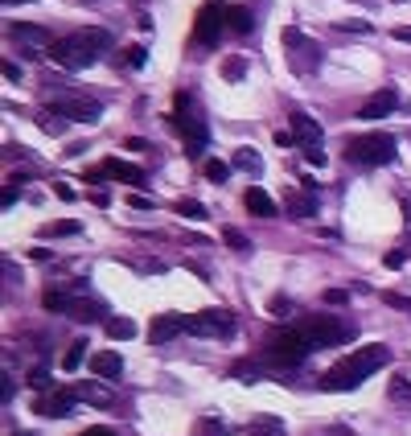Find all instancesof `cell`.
Wrapping results in <instances>:
<instances>
[{
    "mask_svg": "<svg viewBox=\"0 0 411 436\" xmlns=\"http://www.w3.org/2000/svg\"><path fill=\"white\" fill-rule=\"evenodd\" d=\"M403 264H407V251H403V247H395V251L383 255V267H403Z\"/></svg>",
    "mask_w": 411,
    "mask_h": 436,
    "instance_id": "obj_35",
    "label": "cell"
},
{
    "mask_svg": "<svg viewBox=\"0 0 411 436\" xmlns=\"http://www.w3.org/2000/svg\"><path fill=\"white\" fill-rule=\"evenodd\" d=\"M284 46L292 49V54H288V66L296 74L321 71V46H317V42H309L300 29H284Z\"/></svg>",
    "mask_w": 411,
    "mask_h": 436,
    "instance_id": "obj_8",
    "label": "cell"
},
{
    "mask_svg": "<svg viewBox=\"0 0 411 436\" xmlns=\"http://www.w3.org/2000/svg\"><path fill=\"white\" fill-rule=\"evenodd\" d=\"M231 29H235V33H251V29H255L251 13H247V8H231Z\"/></svg>",
    "mask_w": 411,
    "mask_h": 436,
    "instance_id": "obj_31",
    "label": "cell"
},
{
    "mask_svg": "<svg viewBox=\"0 0 411 436\" xmlns=\"http://www.w3.org/2000/svg\"><path fill=\"white\" fill-rule=\"evenodd\" d=\"M74 404H78V395H74V391H42V395L33 399V412L49 416V420H62V416L74 412Z\"/></svg>",
    "mask_w": 411,
    "mask_h": 436,
    "instance_id": "obj_10",
    "label": "cell"
},
{
    "mask_svg": "<svg viewBox=\"0 0 411 436\" xmlns=\"http://www.w3.org/2000/svg\"><path fill=\"white\" fill-rule=\"evenodd\" d=\"M177 334H185V317L165 313V317H157V321H152V329H148V341H152V346H165V341H173Z\"/></svg>",
    "mask_w": 411,
    "mask_h": 436,
    "instance_id": "obj_15",
    "label": "cell"
},
{
    "mask_svg": "<svg viewBox=\"0 0 411 436\" xmlns=\"http://www.w3.org/2000/svg\"><path fill=\"white\" fill-rule=\"evenodd\" d=\"M222 239L231 243V247H239V251H251V239H247L243 231H235V226H226V231H222Z\"/></svg>",
    "mask_w": 411,
    "mask_h": 436,
    "instance_id": "obj_33",
    "label": "cell"
},
{
    "mask_svg": "<svg viewBox=\"0 0 411 436\" xmlns=\"http://www.w3.org/2000/svg\"><path fill=\"white\" fill-rule=\"evenodd\" d=\"M103 313H107V305H103L99 296H91V292H82V296L70 292V301H66V317H74V321H99Z\"/></svg>",
    "mask_w": 411,
    "mask_h": 436,
    "instance_id": "obj_14",
    "label": "cell"
},
{
    "mask_svg": "<svg viewBox=\"0 0 411 436\" xmlns=\"http://www.w3.org/2000/svg\"><path fill=\"white\" fill-rule=\"evenodd\" d=\"M136 267H140V272H165L161 260H136Z\"/></svg>",
    "mask_w": 411,
    "mask_h": 436,
    "instance_id": "obj_43",
    "label": "cell"
},
{
    "mask_svg": "<svg viewBox=\"0 0 411 436\" xmlns=\"http://www.w3.org/2000/svg\"><path fill=\"white\" fill-rule=\"evenodd\" d=\"M222 78H226V83H239L243 74H247V62H243V58H226V62H222Z\"/></svg>",
    "mask_w": 411,
    "mask_h": 436,
    "instance_id": "obj_29",
    "label": "cell"
},
{
    "mask_svg": "<svg viewBox=\"0 0 411 436\" xmlns=\"http://www.w3.org/2000/svg\"><path fill=\"white\" fill-rule=\"evenodd\" d=\"M391 399H411V383H407V379H395V383H391Z\"/></svg>",
    "mask_w": 411,
    "mask_h": 436,
    "instance_id": "obj_37",
    "label": "cell"
},
{
    "mask_svg": "<svg viewBox=\"0 0 411 436\" xmlns=\"http://www.w3.org/2000/svg\"><path fill=\"white\" fill-rule=\"evenodd\" d=\"M46 111L62 116L66 123H99L103 120V103L82 91H66V95H46Z\"/></svg>",
    "mask_w": 411,
    "mask_h": 436,
    "instance_id": "obj_6",
    "label": "cell"
},
{
    "mask_svg": "<svg viewBox=\"0 0 411 436\" xmlns=\"http://www.w3.org/2000/svg\"><path fill=\"white\" fill-rule=\"evenodd\" d=\"M391 363V350L383 341H370L362 350H350L338 366H329L321 375V391H354L362 379H370L374 370H383Z\"/></svg>",
    "mask_w": 411,
    "mask_h": 436,
    "instance_id": "obj_1",
    "label": "cell"
},
{
    "mask_svg": "<svg viewBox=\"0 0 411 436\" xmlns=\"http://www.w3.org/2000/svg\"><path fill=\"white\" fill-rule=\"evenodd\" d=\"M91 370H95L99 379H120L123 358L116 354V350H99V354H91Z\"/></svg>",
    "mask_w": 411,
    "mask_h": 436,
    "instance_id": "obj_17",
    "label": "cell"
},
{
    "mask_svg": "<svg viewBox=\"0 0 411 436\" xmlns=\"http://www.w3.org/2000/svg\"><path fill=\"white\" fill-rule=\"evenodd\" d=\"M345 301H350V292H345V289H329V292H325V305H345Z\"/></svg>",
    "mask_w": 411,
    "mask_h": 436,
    "instance_id": "obj_38",
    "label": "cell"
},
{
    "mask_svg": "<svg viewBox=\"0 0 411 436\" xmlns=\"http://www.w3.org/2000/svg\"><path fill=\"white\" fill-rule=\"evenodd\" d=\"M185 334H197V338H231L235 334V313L231 309L194 313V317H185Z\"/></svg>",
    "mask_w": 411,
    "mask_h": 436,
    "instance_id": "obj_9",
    "label": "cell"
},
{
    "mask_svg": "<svg viewBox=\"0 0 411 436\" xmlns=\"http://www.w3.org/2000/svg\"><path fill=\"white\" fill-rule=\"evenodd\" d=\"M111 46V33L107 29H74L66 37H58L54 46H49V58L58 62V66H66V71H87V66H95L99 54Z\"/></svg>",
    "mask_w": 411,
    "mask_h": 436,
    "instance_id": "obj_2",
    "label": "cell"
},
{
    "mask_svg": "<svg viewBox=\"0 0 411 436\" xmlns=\"http://www.w3.org/2000/svg\"><path fill=\"white\" fill-rule=\"evenodd\" d=\"M305 161H309L313 169H321V165H325V152H321V148H309V152H305Z\"/></svg>",
    "mask_w": 411,
    "mask_h": 436,
    "instance_id": "obj_41",
    "label": "cell"
},
{
    "mask_svg": "<svg viewBox=\"0 0 411 436\" xmlns=\"http://www.w3.org/2000/svg\"><path fill=\"white\" fill-rule=\"evenodd\" d=\"M103 177H116L123 186H140V181H145V169H136V165H128L120 157H111V161H103V165L91 173V181H103Z\"/></svg>",
    "mask_w": 411,
    "mask_h": 436,
    "instance_id": "obj_13",
    "label": "cell"
},
{
    "mask_svg": "<svg viewBox=\"0 0 411 436\" xmlns=\"http://www.w3.org/2000/svg\"><path fill=\"white\" fill-rule=\"evenodd\" d=\"M128 206H136V210H152V198H145V194H128Z\"/></svg>",
    "mask_w": 411,
    "mask_h": 436,
    "instance_id": "obj_40",
    "label": "cell"
},
{
    "mask_svg": "<svg viewBox=\"0 0 411 436\" xmlns=\"http://www.w3.org/2000/svg\"><path fill=\"white\" fill-rule=\"evenodd\" d=\"M82 358H87V341H74L70 350L62 354V370H78V366H82Z\"/></svg>",
    "mask_w": 411,
    "mask_h": 436,
    "instance_id": "obj_25",
    "label": "cell"
},
{
    "mask_svg": "<svg viewBox=\"0 0 411 436\" xmlns=\"http://www.w3.org/2000/svg\"><path fill=\"white\" fill-rule=\"evenodd\" d=\"M123 148H128V152H132V148H136V152H140V148H148V140H140V136H136V140H132V136H128V145H123Z\"/></svg>",
    "mask_w": 411,
    "mask_h": 436,
    "instance_id": "obj_51",
    "label": "cell"
},
{
    "mask_svg": "<svg viewBox=\"0 0 411 436\" xmlns=\"http://www.w3.org/2000/svg\"><path fill=\"white\" fill-rule=\"evenodd\" d=\"M46 235H78V222H49Z\"/></svg>",
    "mask_w": 411,
    "mask_h": 436,
    "instance_id": "obj_36",
    "label": "cell"
},
{
    "mask_svg": "<svg viewBox=\"0 0 411 436\" xmlns=\"http://www.w3.org/2000/svg\"><path fill=\"white\" fill-rule=\"evenodd\" d=\"M387 305H391V309H411V296H399V292H387Z\"/></svg>",
    "mask_w": 411,
    "mask_h": 436,
    "instance_id": "obj_39",
    "label": "cell"
},
{
    "mask_svg": "<svg viewBox=\"0 0 411 436\" xmlns=\"http://www.w3.org/2000/svg\"><path fill=\"white\" fill-rule=\"evenodd\" d=\"M243 202H247V210H251L255 218H276V214H280L276 198L264 194V190H247V194H243Z\"/></svg>",
    "mask_w": 411,
    "mask_h": 436,
    "instance_id": "obj_19",
    "label": "cell"
},
{
    "mask_svg": "<svg viewBox=\"0 0 411 436\" xmlns=\"http://www.w3.org/2000/svg\"><path fill=\"white\" fill-rule=\"evenodd\" d=\"M296 329L309 338L313 350H325V346H341V341L354 338V325L341 321V317H329V313H309L296 321Z\"/></svg>",
    "mask_w": 411,
    "mask_h": 436,
    "instance_id": "obj_5",
    "label": "cell"
},
{
    "mask_svg": "<svg viewBox=\"0 0 411 436\" xmlns=\"http://www.w3.org/2000/svg\"><path fill=\"white\" fill-rule=\"evenodd\" d=\"M4 4H25V0H4Z\"/></svg>",
    "mask_w": 411,
    "mask_h": 436,
    "instance_id": "obj_55",
    "label": "cell"
},
{
    "mask_svg": "<svg viewBox=\"0 0 411 436\" xmlns=\"http://www.w3.org/2000/svg\"><path fill=\"white\" fill-rule=\"evenodd\" d=\"M103 334L111 341H128V338H136V321H128V317H107V321H103Z\"/></svg>",
    "mask_w": 411,
    "mask_h": 436,
    "instance_id": "obj_20",
    "label": "cell"
},
{
    "mask_svg": "<svg viewBox=\"0 0 411 436\" xmlns=\"http://www.w3.org/2000/svg\"><path fill=\"white\" fill-rule=\"evenodd\" d=\"M231 379H239V383H259V379H264V363L239 358V363H231Z\"/></svg>",
    "mask_w": 411,
    "mask_h": 436,
    "instance_id": "obj_21",
    "label": "cell"
},
{
    "mask_svg": "<svg viewBox=\"0 0 411 436\" xmlns=\"http://www.w3.org/2000/svg\"><path fill=\"white\" fill-rule=\"evenodd\" d=\"M345 157L354 165H370V169L374 165H391L399 157V140L391 132H362V136L345 140Z\"/></svg>",
    "mask_w": 411,
    "mask_h": 436,
    "instance_id": "obj_3",
    "label": "cell"
},
{
    "mask_svg": "<svg viewBox=\"0 0 411 436\" xmlns=\"http://www.w3.org/2000/svg\"><path fill=\"white\" fill-rule=\"evenodd\" d=\"M74 395H78V404H91V408H111L116 404L111 387H103V383H82V387H74Z\"/></svg>",
    "mask_w": 411,
    "mask_h": 436,
    "instance_id": "obj_18",
    "label": "cell"
},
{
    "mask_svg": "<svg viewBox=\"0 0 411 436\" xmlns=\"http://www.w3.org/2000/svg\"><path fill=\"white\" fill-rule=\"evenodd\" d=\"M13 202H17V186H8V190H4V198H0V206H4V210H8V206H13Z\"/></svg>",
    "mask_w": 411,
    "mask_h": 436,
    "instance_id": "obj_47",
    "label": "cell"
},
{
    "mask_svg": "<svg viewBox=\"0 0 411 436\" xmlns=\"http://www.w3.org/2000/svg\"><path fill=\"white\" fill-rule=\"evenodd\" d=\"M42 128H46L49 136H62V132H66V123H62V116H54V111H46V116H42Z\"/></svg>",
    "mask_w": 411,
    "mask_h": 436,
    "instance_id": "obj_34",
    "label": "cell"
},
{
    "mask_svg": "<svg viewBox=\"0 0 411 436\" xmlns=\"http://www.w3.org/2000/svg\"><path fill=\"white\" fill-rule=\"evenodd\" d=\"M231 165H239L247 173H259V157H255V148H239L235 157H231Z\"/></svg>",
    "mask_w": 411,
    "mask_h": 436,
    "instance_id": "obj_27",
    "label": "cell"
},
{
    "mask_svg": "<svg viewBox=\"0 0 411 436\" xmlns=\"http://www.w3.org/2000/svg\"><path fill=\"white\" fill-rule=\"evenodd\" d=\"M202 173H206L210 181H226V177H231V165H226V161H214V157H210V161L202 165Z\"/></svg>",
    "mask_w": 411,
    "mask_h": 436,
    "instance_id": "obj_32",
    "label": "cell"
},
{
    "mask_svg": "<svg viewBox=\"0 0 411 436\" xmlns=\"http://www.w3.org/2000/svg\"><path fill=\"white\" fill-rule=\"evenodd\" d=\"M309 354H313L309 338H305V334L292 325V329H276V334L267 338L264 354H259V363H271V366H300Z\"/></svg>",
    "mask_w": 411,
    "mask_h": 436,
    "instance_id": "obj_4",
    "label": "cell"
},
{
    "mask_svg": "<svg viewBox=\"0 0 411 436\" xmlns=\"http://www.w3.org/2000/svg\"><path fill=\"white\" fill-rule=\"evenodd\" d=\"M288 214L292 218H313L317 214V198L313 194H292L288 198Z\"/></svg>",
    "mask_w": 411,
    "mask_h": 436,
    "instance_id": "obj_22",
    "label": "cell"
},
{
    "mask_svg": "<svg viewBox=\"0 0 411 436\" xmlns=\"http://www.w3.org/2000/svg\"><path fill=\"white\" fill-rule=\"evenodd\" d=\"M91 202H95V206H107V202H111V194H107V190H95V194H91Z\"/></svg>",
    "mask_w": 411,
    "mask_h": 436,
    "instance_id": "obj_50",
    "label": "cell"
},
{
    "mask_svg": "<svg viewBox=\"0 0 411 436\" xmlns=\"http://www.w3.org/2000/svg\"><path fill=\"white\" fill-rule=\"evenodd\" d=\"M288 123H292V136H296V145L305 148V152H309V148H321L325 132H321V123H317L309 111H292Z\"/></svg>",
    "mask_w": 411,
    "mask_h": 436,
    "instance_id": "obj_11",
    "label": "cell"
},
{
    "mask_svg": "<svg viewBox=\"0 0 411 436\" xmlns=\"http://www.w3.org/2000/svg\"><path fill=\"white\" fill-rule=\"evenodd\" d=\"M173 210L181 218H206V206L202 202H194V198H181V202H173Z\"/></svg>",
    "mask_w": 411,
    "mask_h": 436,
    "instance_id": "obj_28",
    "label": "cell"
},
{
    "mask_svg": "<svg viewBox=\"0 0 411 436\" xmlns=\"http://www.w3.org/2000/svg\"><path fill=\"white\" fill-rule=\"evenodd\" d=\"M82 4H95V0H82Z\"/></svg>",
    "mask_w": 411,
    "mask_h": 436,
    "instance_id": "obj_56",
    "label": "cell"
},
{
    "mask_svg": "<svg viewBox=\"0 0 411 436\" xmlns=\"http://www.w3.org/2000/svg\"><path fill=\"white\" fill-rule=\"evenodd\" d=\"M54 194L62 198V202H74V190H70V186H54Z\"/></svg>",
    "mask_w": 411,
    "mask_h": 436,
    "instance_id": "obj_49",
    "label": "cell"
},
{
    "mask_svg": "<svg viewBox=\"0 0 411 436\" xmlns=\"http://www.w3.org/2000/svg\"><path fill=\"white\" fill-rule=\"evenodd\" d=\"M222 29H231V8H226L222 0H206V4L197 8V21H194L197 42H202V46H218Z\"/></svg>",
    "mask_w": 411,
    "mask_h": 436,
    "instance_id": "obj_7",
    "label": "cell"
},
{
    "mask_svg": "<svg viewBox=\"0 0 411 436\" xmlns=\"http://www.w3.org/2000/svg\"><path fill=\"white\" fill-rule=\"evenodd\" d=\"M21 181H29V169H13V173H8V186H21Z\"/></svg>",
    "mask_w": 411,
    "mask_h": 436,
    "instance_id": "obj_46",
    "label": "cell"
},
{
    "mask_svg": "<svg viewBox=\"0 0 411 436\" xmlns=\"http://www.w3.org/2000/svg\"><path fill=\"white\" fill-rule=\"evenodd\" d=\"M403 214H407V235H411V198H403Z\"/></svg>",
    "mask_w": 411,
    "mask_h": 436,
    "instance_id": "obj_53",
    "label": "cell"
},
{
    "mask_svg": "<svg viewBox=\"0 0 411 436\" xmlns=\"http://www.w3.org/2000/svg\"><path fill=\"white\" fill-rule=\"evenodd\" d=\"M66 301H70L66 289H46V296H42V305H46L49 313H66Z\"/></svg>",
    "mask_w": 411,
    "mask_h": 436,
    "instance_id": "obj_23",
    "label": "cell"
},
{
    "mask_svg": "<svg viewBox=\"0 0 411 436\" xmlns=\"http://www.w3.org/2000/svg\"><path fill=\"white\" fill-rule=\"evenodd\" d=\"M145 54H148L145 46H128V49H120V62L132 66V71H140V66H145Z\"/></svg>",
    "mask_w": 411,
    "mask_h": 436,
    "instance_id": "obj_30",
    "label": "cell"
},
{
    "mask_svg": "<svg viewBox=\"0 0 411 436\" xmlns=\"http://www.w3.org/2000/svg\"><path fill=\"white\" fill-rule=\"evenodd\" d=\"M0 383H4V387H0V399H4V404H8V399H13V379H8V375H4V379H0Z\"/></svg>",
    "mask_w": 411,
    "mask_h": 436,
    "instance_id": "obj_48",
    "label": "cell"
},
{
    "mask_svg": "<svg viewBox=\"0 0 411 436\" xmlns=\"http://www.w3.org/2000/svg\"><path fill=\"white\" fill-rule=\"evenodd\" d=\"M391 37H395V42H403V46H411V25H399V29H391Z\"/></svg>",
    "mask_w": 411,
    "mask_h": 436,
    "instance_id": "obj_42",
    "label": "cell"
},
{
    "mask_svg": "<svg viewBox=\"0 0 411 436\" xmlns=\"http://www.w3.org/2000/svg\"><path fill=\"white\" fill-rule=\"evenodd\" d=\"M251 432H255V436H284V420L264 416V420H255V424H251Z\"/></svg>",
    "mask_w": 411,
    "mask_h": 436,
    "instance_id": "obj_24",
    "label": "cell"
},
{
    "mask_svg": "<svg viewBox=\"0 0 411 436\" xmlns=\"http://www.w3.org/2000/svg\"><path fill=\"white\" fill-rule=\"evenodd\" d=\"M8 37L13 42H25V46H54L58 37H49V29H42V25H21V21H13L8 25Z\"/></svg>",
    "mask_w": 411,
    "mask_h": 436,
    "instance_id": "obj_16",
    "label": "cell"
},
{
    "mask_svg": "<svg viewBox=\"0 0 411 436\" xmlns=\"http://www.w3.org/2000/svg\"><path fill=\"white\" fill-rule=\"evenodd\" d=\"M341 29H350V33H358V29H362V33H370V21H338Z\"/></svg>",
    "mask_w": 411,
    "mask_h": 436,
    "instance_id": "obj_45",
    "label": "cell"
},
{
    "mask_svg": "<svg viewBox=\"0 0 411 436\" xmlns=\"http://www.w3.org/2000/svg\"><path fill=\"white\" fill-rule=\"evenodd\" d=\"M78 436H116L111 428H87V432H78Z\"/></svg>",
    "mask_w": 411,
    "mask_h": 436,
    "instance_id": "obj_52",
    "label": "cell"
},
{
    "mask_svg": "<svg viewBox=\"0 0 411 436\" xmlns=\"http://www.w3.org/2000/svg\"><path fill=\"white\" fill-rule=\"evenodd\" d=\"M0 74H4V78H21V66H17V62H0Z\"/></svg>",
    "mask_w": 411,
    "mask_h": 436,
    "instance_id": "obj_44",
    "label": "cell"
},
{
    "mask_svg": "<svg viewBox=\"0 0 411 436\" xmlns=\"http://www.w3.org/2000/svg\"><path fill=\"white\" fill-rule=\"evenodd\" d=\"M13 436H33V432H25V428H17V432H13Z\"/></svg>",
    "mask_w": 411,
    "mask_h": 436,
    "instance_id": "obj_54",
    "label": "cell"
},
{
    "mask_svg": "<svg viewBox=\"0 0 411 436\" xmlns=\"http://www.w3.org/2000/svg\"><path fill=\"white\" fill-rule=\"evenodd\" d=\"M25 383L33 391H49V370L46 363H37V366H29V375H25Z\"/></svg>",
    "mask_w": 411,
    "mask_h": 436,
    "instance_id": "obj_26",
    "label": "cell"
},
{
    "mask_svg": "<svg viewBox=\"0 0 411 436\" xmlns=\"http://www.w3.org/2000/svg\"><path fill=\"white\" fill-rule=\"evenodd\" d=\"M395 107H399V95H395V87H383V91H374V95L366 99L362 107H358V120H387Z\"/></svg>",
    "mask_w": 411,
    "mask_h": 436,
    "instance_id": "obj_12",
    "label": "cell"
}]
</instances>
